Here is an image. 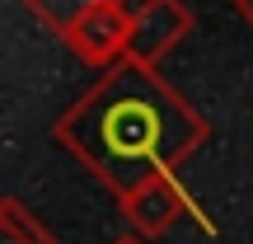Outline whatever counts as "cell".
Listing matches in <instances>:
<instances>
[{"instance_id":"obj_1","label":"cell","mask_w":253,"mask_h":244,"mask_svg":"<svg viewBox=\"0 0 253 244\" xmlns=\"http://www.w3.org/2000/svg\"><path fill=\"white\" fill-rule=\"evenodd\" d=\"M66 132L108 179L136 183L183 150V136H192V118H183V103L141 66H122L84 99Z\"/></svg>"}]
</instances>
